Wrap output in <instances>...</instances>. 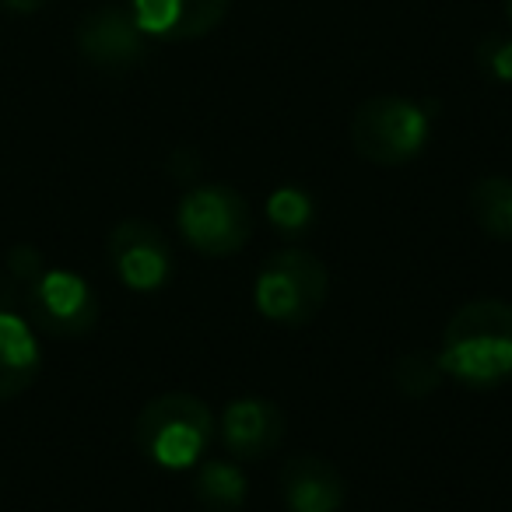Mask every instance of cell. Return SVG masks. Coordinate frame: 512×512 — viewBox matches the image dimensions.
Instances as JSON below:
<instances>
[{
	"instance_id": "obj_19",
	"label": "cell",
	"mask_w": 512,
	"mask_h": 512,
	"mask_svg": "<svg viewBox=\"0 0 512 512\" xmlns=\"http://www.w3.org/2000/svg\"><path fill=\"white\" fill-rule=\"evenodd\" d=\"M0 4H4L11 15H36V11L46 8L50 0H0Z\"/></svg>"
},
{
	"instance_id": "obj_11",
	"label": "cell",
	"mask_w": 512,
	"mask_h": 512,
	"mask_svg": "<svg viewBox=\"0 0 512 512\" xmlns=\"http://www.w3.org/2000/svg\"><path fill=\"white\" fill-rule=\"evenodd\" d=\"M281 498L288 512H341L348 484L334 463L302 453L281 467Z\"/></svg>"
},
{
	"instance_id": "obj_14",
	"label": "cell",
	"mask_w": 512,
	"mask_h": 512,
	"mask_svg": "<svg viewBox=\"0 0 512 512\" xmlns=\"http://www.w3.org/2000/svg\"><path fill=\"white\" fill-rule=\"evenodd\" d=\"M197 502L211 512H239L246 505V474L228 460H207L197 470Z\"/></svg>"
},
{
	"instance_id": "obj_5",
	"label": "cell",
	"mask_w": 512,
	"mask_h": 512,
	"mask_svg": "<svg viewBox=\"0 0 512 512\" xmlns=\"http://www.w3.org/2000/svg\"><path fill=\"white\" fill-rule=\"evenodd\" d=\"M179 232L197 253L232 256L253 239V207L225 183H197L179 200Z\"/></svg>"
},
{
	"instance_id": "obj_16",
	"label": "cell",
	"mask_w": 512,
	"mask_h": 512,
	"mask_svg": "<svg viewBox=\"0 0 512 512\" xmlns=\"http://www.w3.org/2000/svg\"><path fill=\"white\" fill-rule=\"evenodd\" d=\"M446 376L439 365V358L425 355V351H411L397 362V386L411 400H421L439 386V379Z\"/></svg>"
},
{
	"instance_id": "obj_4",
	"label": "cell",
	"mask_w": 512,
	"mask_h": 512,
	"mask_svg": "<svg viewBox=\"0 0 512 512\" xmlns=\"http://www.w3.org/2000/svg\"><path fill=\"white\" fill-rule=\"evenodd\" d=\"M432 137L428 106L404 95L365 99L351 116V144L372 165H404L425 151Z\"/></svg>"
},
{
	"instance_id": "obj_10",
	"label": "cell",
	"mask_w": 512,
	"mask_h": 512,
	"mask_svg": "<svg viewBox=\"0 0 512 512\" xmlns=\"http://www.w3.org/2000/svg\"><path fill=\"white\" fill-rule=\"evenodd\" d=\"M221 439L239 460H264L285 439V414L274 400L239 397L221 414Z\"/></svg>"
},
{
	"instance_id": "obj_20",
	"label": "cell",
	"mask_w": 512,
	"mask_h": 512,
	"mask_svg": "<svg viewBox=\"0 0 512 512\" xmlns=\"http://www.w3.org/2000/svg\"><path fill=\"white\" fill-rule=\"evenodd\" d=\"M505 15H509V22H512V0H505Z\"/></svg>"
},
{
	"instance_id": "obj_13",
	"label": "cell",
	"mask_w": 512,
	"mask_h": 512,
	"mask_svg": "<svg viewBox=\"0 0 512 512\" xmlns=\"http://www.w3.org/2000/svg\"><path fill=\"white\" fill-rule=\"evenodd\" d=\"M470 211H474L481 232L498 242H512V179L484 176L470 190Z\"/></svg>"
},
{
	"instance_id": "obj_1",
	"label": "cell",
	"mask_w": 512,
	"mask_h": 512,
	"mask_svg": "<svg viewBox=\"0 0 512 512\" xmlns=\"http://www.w3.org/2000/svg\"><path fill=\"white\" fill-rule=\"evenodd\" d=\"M435 358L446 376L481 390L512 379V306L502 299L460 306L446 323Z\"/></svg>"
},
{
	"instance_id": "obj_17",
	"label": "cell",
	"mask_w": 512,
	"mask_h": 512,
	"mask_svg": "<svg viewBox=\"0 0 512 512\" xmlns=\"http://www.w3.org/2000/svg\"><path fill=\"white\" fill-rule=\"evenodd\" d=\"M477 67L498 85H512V36H488L477 43Z\"/></svg>"
},
{
	"instance_id": "obj_9",
	"label": "cell",
	"mask_w": 512,
	"mask_h": 512,
	"mask_svg": "<svg viewBox=\"0 0 512 512\" xmlns=\"http://www.w3.org/2000/svg\"><path fill=\"white\" fill-rule=\"evenodd\" d=\"M228 4L232 0H130L127 11L148 39L190 43L225 22Z\"/></svg>"
},
{
	"instance_id": "obj_15",
	"label": "cell",
	"mask_w": 512,
	"mask_h": 512,
	"mask_svg": "<svg viewBox=\"0 0 512 512\" xmlns=\"http://www.w3.org/2000/svg\"><path fill=\"white\" fill-rule=\"evenodd\" d=\"M267 218L278 232L285 235H299V232H309L316 221V204L306 190L299 186H278L267 200Z\"/></svg>"
},
{
	"instance_id": "obj_3",
	"label": "cell",
	"mask_w": 512,
	"mask_h": 512,
	"mask_svg": "<svg viewBox=\"0 0 512 512\" xmlns=\"http://www.w3.org/2000/svg\"><path fill=\"white\" fill-rule=\"evenodd\" d=\"M330 292L327 264L309 249H278L260 267L253 288L256 309L281 327H306L316 320Z\"/></svg>"
},
{
	"instance_id": "obj_12",
	"label": "cell",
	"mask_w": 512,
	"mask_h": 512,
	"mask_svg": "<svg viewBox=\"0 0 512 512\" xmlns=\"http://www.w3.org/2000/svg\"><path fill=\"white\" fill-rule=\"evenodd\" d=\"M43 372V348L32 320L15 309H0V404L29 390Z\"/></svg>"
},
{
	"instance_id": "obj_2",
	"label": "cell",
	"mask_w": 512,
	"mask_h": 512,
	"mask_svg": "<svg viewBox=\"0 0 512 512\" xmlns=\"http://www.w3.org/2000/svg\"><path fill=\"white\" fill-rule=\"evenodd\" d=\"M211 407L193 393H162L148 400L134 421V442L151 463L186 470L211 446Z\"/></svg>"
},
{
	"instance_id": "obj_6",
	"label": "cell",
	"mask_w": 512,
	"mask_h": 512,
	"mask_svg": "<svg viewBox=\"0 0 512 512\" xmlns=\"http://www.w3.org/2000/svg\"><path fill=\"white\" fill-rule=\"evenodd\" d=\"M32 323L53 337H81L99 323V299L81 274L67 267H46L29 285Z\"/></svg>"
},
{
	"instance_id": "obj_7",
	"label": "cell",
	"mask_w": 512,
	"mask_h": 512,
	"mask_svg": "<svg viewBox=\"0 0 512 512\" xmlns=\"http://www.w3.org/2000/svg\"><path fill=\"white\" fill-rule=\"evenodd\" d=\"M109 264L116 278L137 295H151L169 285L172 249L162 228L144 218H127L109 232Z\"/></svg>"
},
{
	"instance_id": "obj_18",
	"label": "cell",
	"mask_w": 512,
	"mask_h": 512,
	"mask_svg": "<svg viewBox=\"0 0 512 512\" xmlns=\"http://www.w3.org/2000/svg\"><path fill=\"white\" fill-rule=\"evenodd\" d=\"M8 271H11V278H15L18 285L29 288L32 281L46 271V260H43V253H39L36 246H25V242H18V246H11V253H8Z\"/></svg>"
},
{
	"instance_id": "obj_8",
	"label": "cell",
	"mask_w": 512,
	"mask_h": 512,
	"mask_svg": "<svg viewBox=\"0 0 512 512\" xmlns=\"http://www.w3.org/2000/svg\"><path fill=\"white\" fill-rule=\"evenodd\" d=\"M78 50L99 71H130L148 57V36L127 8H99L81 18Z\"/></svg>"
}]
</instances>
